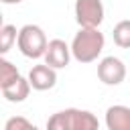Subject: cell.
<instances>
[{"label": "cell", "mask_w": 130, "mask_h": 130, "mask_svg": "<svg viewBox=\"0 0 130 130\" xmlns=\"http://www.w3.org/2000/svg\"><path fill=\"white\" fill-rule=\"evenodd\" d=\"M20 77V73H18V69H16V65H12L8 59H0V87L4 89V87H8V85H12L16 79Z\"/></svg>", "instance_id": "obj_10"}, {"label": "cell", "mask_w": 130, "mask_h": 130, "mask_svg": "<svg viewBox=\"0 0 130 130\" xmlns=\"http://www.w3.org/2000/svg\"><path fill=\"white\" fill-rule=\"evenodd\" d=\"M114 43L120 47V49H130V20H120L116 26H114Z\"/></svg>", "instance_id": "obj_12"}, {"label": "cell", "mask_w": 130, "mask_h": 130, "mask_svg": "<svg viewBox=\"0 0 130 130\" xmlns=\"http://www.w3.org/2000/svg\"><path fill=\"white\" fill-rule=\"evenodd\" d=\"M71 114V130H100V122L95 114L89 110H79V108H69Z\"/></svg>", "instance_id": "obj_8"}, {"label": "cell", "mask_w": 130, "mask_h": 130, "mask_svg": "<svg viewBox=\"0 0 130 130\" xmlns=\"http://www.w3.org/2000/svg\"><path fill=\"white\" fill-rule=\"evenodd\" d=\"M71 47L61 41V39H53L49 41V47H47V53H45V63L53 69H63L69 65V59H71Z\"/></svg>", "instance_id": "obj_5"}, {"label": "cell", "mask_w": 130, "mask_h": 130, "mask_svg": "<svg viewBox=\"0 0 130 130\" xmlns=\"http://www.w3.org/2000/svg\"><path fill=\"white\" fill-rule=\"evenodd\" d=\"M4 130H39L32 122H28L24 116H12L6 120Z\"/></svg>", "instance_id": "obj_14"}, {"label": "cell", "mask_w": 130, "mask_h": 130, "mask_svg": "<svg viewBox=\"0 0 130 130\" xmlns=\"http://www.w3.org/2000/svg\"><path fill=\"white\" fill-rule=\"evenodd\" d=\"M47 130H71V114L69 108L55 112L49 120H47Z\"/></svg>", "instance_id": "obj_13"}, {"label": "cell", "mask_w": 130, "mask_h": 130, "mask_svg": "<svg viewBox=\"0 0 130 130\" xmlns=\"http://www.w3.org/2000/svg\"><path fill=\"white\" fill-rule=\"evenodd\" d=\"M98 77L106 85H120L126 79V65L122 59L110 55L98 63Z\"/></svg>", "instance_id": "obj_4"}, {"label": "cell", "mask_w": 130, "mask_h": 130, "mask_svg": "<svg viewBox=\"0 0 130 130\" xmlns=\"http://www.w3.org/2000/svg\"><path fill=\"white\" fill-rule=\"evenodd\" d=\"M75 20L79 28H100L104 22L102 0H75Z\"/></svg>", "instance_id": "obj_3"}, {"label": "cell", "mask_w": 130, "mask_h": 130, "mask_svg": "<svg viewBox=\"0 0 130 130\" xmlns=\"http://www.w3.org/2000/svg\"><path fill=\"white\" fill-rule=\"evenodd\" d=\"M18 51L28 57V59H41L45 57L47 53V47H49V41H47V35L41 26L37 24H24L20 30H18Z\"/></svg>", "instance_id": "obj_2"}, {"label": "cell", "mask_w": 130, "mask_h": 130, "mask_svg": "<svg viewBox=\"0 0 130 130\" xmlns=\"http://www.w3.org/2000/svg\"><path fill=\"white\" fill-rule=\"evenodd\" d=\"M16 41H18V30H16V26H14V24H2V28H0V53L6 55Z\"/></svg>", "instance_id": "obj_11"}, {"label": "cell", "mask_w": 130, "mask_h": 130, "mask_svg": "<svg viewBox=\"0 0 130 130\" xmlns=\"http://www.w3.org/2000/svg\"><path fill=\"white\" fill-rule=\"evenodd\" d=\"M106 45V37L100 28H79L71 41V55L79 63L95 61Z\"/></svg>", "instance_id": "obj_1"}, {"label": "cell", "mask_w": 130, "mask_h": 130, "mask_svg": "<svg viewBox=\"0 0 130 130\" xmlns=\"http://www.w3.org/2000/svg\"><path fill=\"white\" fill-rule=\"evenodd\" d=\"M106 126L108 130H130V108L116 104L106 110Z\"/></svg>", "instance_id": "obj_7"}, {"label": "cell", "mask_w": 130, "mask_h": 130, "mask_svg": "<svg viewBox=\"0 0 130 130\" xmlns=\"http://www.w3.org/2000/svg\"><path fill=\"white\" fill-rule=\"evenodd\" d=\"M28 93H30V81L24 79V77H18L12 85H8V87L2 89V95H4L8 102H12V104L24 102V100L28 98Z\"/></svg>", "instance_id": "obj_9"}, {"label": "cell", "mask_w": 130, "mask_h": 130, "mask_svg": "<svg viewBox=\"0 0 130 130\" xmlns=\"http://www.w3.org/2000/svg\"><path fill=\"white\" fill-rule=\"evenodd\" d=\"M30 81V87L37 89V91H47L51 87H55L57 83V69L49 67L47 63L43 65H32V69L28 71V77Z\"/></svg>", "instance_id": "obj_6"}, {"label": "cell", "mask_w": 130, "mask_h": 130, "mask_svg": "<svg viewBox=\"0 0 130 130\" xmlns=\"http://www.w3.org/2000/svg\"><path fill=\"white\" fill-rule=\"evenodd\" d=\"M2 4H20L22 0H0Z\"/></svg>", "instance_id": "obj_15"}]
</instances>
